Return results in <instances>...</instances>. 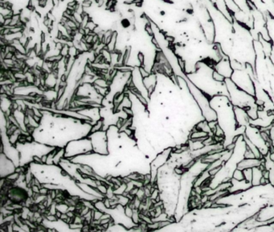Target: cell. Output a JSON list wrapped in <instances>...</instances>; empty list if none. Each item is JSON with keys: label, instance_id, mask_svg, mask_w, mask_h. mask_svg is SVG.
Masks as SVG:
<instances>
[{"label": "cell", "instance_id": "cell-10", "mask_svg": "<svg viewBox=\"0 0 274 232\" xmlns=\"http://www.w3.org/2000/svg\"><path fill=\"white\" fill-rule=\"evenodd\" d=\"M244 159H254V158H256V156L251 149L248 148L246 147V150L244 153Z\"/></svg>", "mask_w": 274, "mask_h": 232}, {"label": "cell", "instance_id": "cell-18", "mask_svg": "<svg viewBox=\"0 0 274 232\" xmlns=\"http://www.w3.org/2000/svg\"><path fill=\"white\" fill-rule=\"evenodd\" d=\"M97 189H99V191L101 192V194H106V193H107V190H108V187H106V185H99L97 186Z\"/></svg>", "mask_w": 274, "mask_h": 232}, {"label": "cell", "instance_id": "cell-2", "mask_svg": "<svg viewBox=\"0 0 274 232\" xmlns=\"http://www.w3.org/2000/svg\"><path fill=\"white\" fill-rule=\"evenodd\" d=\"M214 69L219 72L225 78H231L234 70L231 68L229 56H225L214 66Z\"/></svg>", "mask_w": 274, "mask_h": 232}, {"label": "cell", "instance_id": "cell-27", "mask_svg": "<svg viewBox=\"0 0 274 232\" xmlns=\"http://www.w3.org/2000/svg\"><path fill=\"white\" fill-rule=\"evenodd\" d=\"M111 218L110 215H109V214H108V213H106V212H104L103 215H101V217L100 218V220L106 219V218Z\"/></svg>", "mask_w": 274, "mask_h": 232}, {"label": "cell", "instance_id": "cell-30", "mask_svg": "<svg viewBox=\"0 0 274 232\" xmlns=\"http://www.w3.org/2000/svg\"><path fill=\"white\" fill-rule=\"evenodd\" d=\"M5 20H6V18L4 17L3 15H1V14H0V25L1 26L3 25V23H4V22H5Z\"/></svg>", "mask_w": 274, "mask_h": 232}, {"label": "cell", "instance_id": "cell-3", "mask_svg": "<svg viewBox=\"0 0 274 232\" xmlns=\"http://www.w3.org/2000/svg\"><path fill=\"white\" fill-rule=\"evenodd\" d=\"M8 198L12 200L14 203H20L23 201H26L29 197L28 190L19 188V187H10L7 193Z\"/></svg>", "mask_w": 274, "mask_h": 232}, {"label": "cell", "instance_id": "cell-19", "mask_svg": "<svg viewBox=\"0 0 274 232\" xmlns=\"http://www.w3.org/2000/svg\"><path fill=\"white\" fill-rule=\"evenodd\" d=\"M46 220H48L49 222H56L58 218L55 215H46Z\"/></svg>", "mask_w": 274, "mask_h": 232}, {"label": "cell", "instance_id": "cell-33", "mask_svg": "<svg viewBox=\"0 0 274 232\" xmlns=\"http://www.w3.org/2000/svg\"><path fill=\"white\" fill-rule=\"evenodd\" d=\"M33 119H35L36 123H38V124H39V123H40V120H41V117H40V116L35 115H35L33 116Z\"/></svg>", "mask_w": 274, "mask_h": 232}, {"label": "cell", "instance_id": "cell-24", "mask_svg": "<svg viewBox=\"0 0 274 232\" xmlns=\"http://www.w3.org/2000/svg\"><path fill=\"white\" fill-rule=\"evenodd\" d=\"M111 182H113V183L114 185H120V186H121V185H122V183H121V182H120V180H119L118 178V177H117V178H115V177H112V179H111Z\"/></svg>", "mask_w": 274, "mask_h": 232}, {"label": "cell", "instance_id": "cell-4", "mask_svg": "<svg viewBox=\"0 0 274 232\" xmlns=\"http://www.w3.org/2000/svg\"><path fill=\"white\" fill-rule=\"evenodd\" d=\"M261 164V159L254 158V159H243L238 162L237 164V168L241 170H244L246 169H252L255 167H258Z\"/></svg>", "mask_w": 274, "mask_h": 232}, {"label": "cell", "instance_id": "cell-13", "mask_svg": "<svg viewBox=\"0 0 274 232\" xmlns=\"http://www.w3.org/2000/svg\"><path fill=\"white\" fill-rule=\"evenodd\" d=\"M97 23H96L95 22L92 20V19H90V20L88 21V24H87V26H86V28H88V29L91 31V32H93V31L95 30V28H97Z\"/></svg>", "mask_w": 274, "mask_h": 232}, {"label": "cell", "instance_id": "cell-36", "mask_svg": "<svg viewBox=\"0 0 274 232\" xmlns=\"http://www.w3.org/2000/svg\"><path fill=\"white\" fill-rule=\"evenodd\" d=\"M71 198H72L73 201H75V202H76L79 201L78 199H80V197H78V196H71Z\"/></svg>", "mask_w": 274, "mask_h": 232}, {"label": "cell", "instance_id": "cell-26", "mask_svg": "<svg viewBox=\"0 0 274 232\" xmlns=\"http://www.w3.org/2000/svg\"><path fill=\"white\" fill-rule=\"evenodd\" d=\"M144 190H145V195L146 197H151V192L150 189H149L148 188L144 186Z\"/></svg>", "mask_w": 274, "mask_h": 232}, {"label": "cell", "instance_id": "cell-25", "mask_svg": "<svg viewBox=\"0 0 274 232\" xmlns=\"http://www.w3.org/2000/svg\"><path fill=\"white\" fill-rule=\"evenodd\" d=\"M138 189H139V188L134 186L133 188V189H131L130 191V194H132V195H133V196H136V195H137V194H138Z\"/></svg>", "mask_w": 274, "mask_h": 232}, {"label": "cell", "instance_id": "cell-14", "mask_svg": "<svg viewBox=\"0 0 274 232\" xmlns=\"http://www.w3.org/2000/svg\"><path fill=\"white\" fill-rule=\"evenodd\" d=\"M68 52H69V46L68 44H64L63 47V48L61 49V54L63 56V57H65V56H68Z\"/></svg>", "mask_w": 274, "mask_h": 232}, {"label": "cell", "instance_id": "cell-23", "mask_svg": "<svg viewBox=\"0 0 274 232\" xmlns=\"http://www.w3.org/2000/svg\"><path fill=\"white\" fill-rule=\"evenodd\" d=\"M32 159H33V160H34V162L36 163V164H43V161H42V159L40 158V157H38L37 156H34V157H32Z\"/></svg>", "mask_w": 274, "mask_h": 232}, {"label": "cell", "instance_id": "cell-38", "mask_svg": "<svg viewBox=\"0 0 274 232\" xmlns=\"http://www.w3.org/2000/svg\"><path fill=\"white\" fill-rule=\"evenodd\" d=\"M210 1H211V2H212V3H213L214 4H215V3H216V0H210Z\"/></svg>", "mask_w": 274, "mask_h": 232}, {"label": "cell", "instance_id": "cell-28", "mask_svg": "<svg viewBox=\"0 0 274 232\" xmlns=\"http://www.w3.org/2000/svg\"><path fill=\"white\" fill-rule=\"evenodd\" d=\"M31 189H32V190L34 193H39V194H40V188L38 186V185H32V187H31Z\"/></svg>", "mask_w": 274, "mask_h": 232}, {"label": "cell", "instance_id": "cell-7", "mask_svg": "<svg viewBox=\"0 0 274 232\" xmlns=\"http://www.w3.org/2000/svg\"><path fill=\"white\" fill-rule=\"evenodd\" d=\"M212 78L216 81L217 82H219V83H224V81H225V78H224V76L220 74L219 72H217L216 70H213V73H212Z\"/></svg>", "mask_w": 274, "mask_h": 232}, {"label": "cell", "instance_id": "cell-8", "mask_svg": "<svg viewBox=\"0 0 274 232\" xmlns=\"http://www.w3.org/2000/svg\"><path fill=\"white\" fill-rule=\"evenodd\" d=\"M244 171V180L249 183H251L252 181V169H246L243 170Z\"/></svg>", "mask_w": 274, "mask_h": 232}, {"label": "cell", "instance_id": "cell-34", "mask_svg": "<svg viewBox=\"0 0 274 232\" xmlns=\"http://www.w3.org/2000/svg\"><path fill=\"white\" fill-rule=\"evenodd\" d=\"M26 139H27V142H29V143H31L33 140V137L31 135H29V136H27L26 137Z\"/></svg>", "mask_w": 274, "mask_h": 232}, {"label": "cell", "instance_id": "cell-9", "mask_svg": "<svg viewBox=\"0 0 274 232\" xmlns=\"http://www.w3.org/2000/svg\"><path fill=\"white\" fill-rule=\"evenodd\" d=\"M103 122L101 121V120H100V121H97L95 125H93V126L92 127V129L90 130V132L91 133H94V132H97V131H101L102 128H103Z\"/></svg>", "mask_w": 274, "mask_h": 232}, {"label": "cell", "instance_id": "cell-31", "mask_svg": "<svg viewBox=\"0 0 274 232\" xmlns=\"http://www.w3.org/2000/svg\"><path fill=\"white\" fill-rule=\"evenodd\" d=\"M55 215L56 216V217H57L58 219H61V215H62V212H61V210H59V209H57V210H56V212H55Z\"/></svg>", "mask_w": 274, "mask_h": 232}, {"label": "cell", "instance_id": "cell-16", "mask_svg": "<svg viewBox=\"0 0 274 232\" xmlns=\"http://www.w3.org/2000/svg\"><path fill=\"white\" fill-rule=\"evenodd\" d=\"M138 60L140 66H144L145 65V56H144L143 53L139 52L138 53Z\"/></svg>", "mask_w": 274, "mask_h": 232}, {"label": "cell", "instance_id": "cell-5", "mask_svg": "<svg viewBox=\"0 0 274 232\" xmlns=\"http://www.w3.org/2000/svg\"><path fill=\"white\" fill-rule=\"evenodd\" d=\"M262 170L259 166L252 168V185L254 187L260 186V182L261 177H263Z\"/></svg>", "mask_w": 274, "mask_h": 232}, {"label": "cell", "instance_id": "cell-29", "mask_svg": "<svg viewBox=\"0 0 274 232\" xmlns=\"http://www.w3.org/2000/svg\"><path fill=\"white\" fill-rule=\"evenodd\" d=\"M68 218V215H67V213H62V215H61V219L63 221V222H65V220L67 219Z\"/></svg>", "mask_w": 274, "mask_h": 232}, {"label": "cell", "instance_id": "cell-11", "mask_svg": "<svg viewBox=\"0 0 274 232\" xmlns=\"http://www.w3.org/2000/svg\"><path fill=\"white\" fill-rule=\"evenodd\" d=\"M19 176H20V173H19L17 172H15L14 173L9 174V176H7V179L12 181V182H16L19 179Z\"/></svg>", "mask_w": 274, "mask_h": 232}, {"label": "cell", "instance_id": "cell-20", "mask_svg": "<svg viewBox=\"0 0 274 232\" xmlns=\"http://www.w3.org/2000/svg\"><path fill=\"white\" fill-rule=\"evenodd\" d=\"M104 205H105V207H106V209H110L111 207V203H110V198H109V197H106L105 199L103 200Z\"/></svg>", "mask_w": 274, "mask_h": 232}, {"label": "cell", "instance_id": "cell-35", "mask_svg": "<svg viewBox=\"0 0 274 232\" xmlns=\"http://www.w3.org/2000/svg\"><path fill=\"white\" fill-rule=\"evenodd\" d=\"M48 155H43V157H41V159H42V161H43V164H46L47 160H48Z\"/></svg>", "mask_w": 274, "mask_h": 232}, {"label": "cell", "instance_id": "cell-1", "mask_svg": "<svg viewBox=\"0 0 274 232\" xmlns=\"http://www.w3.org/2000/svg\"><path fill=\"white\" fill-rule=\"evenodd\" d=\"M231 79L239 88L251 95L255 96V84L253 79L244 70V69L241 70L234 71Z\"/></svg>", "mask_w": 274, "mask_h": 232}, {"label": "cell", "instance_id": "cell-17", "mask_svg": "<svg viewBox=\"0 0 274 232\" xmlns=\"http://www.w3.org/2000/svg\"><path fill=\"white\" fill-rule=\"evenodd\" d=\"M65 89L66 87H61L60 90H58L57 92V97H56V99H57L58 101H60L61 99V97L64 94V92H65Z\"/></svg>", "mask_w": 274, "mask_h": 232}, {"label": "cell", "instance_id": "cell-32", "mask_svg": "<svg viewBox=\"0 0 274 232\" xmlns=\"http://www.w3.org/2000/svg\"><path fill=\"white\" fill-rule=\"evenodd\" d=\"M124 133H126V135H127V136H131V135H132V130H131V129H130V128L126 129V130L124 131Z\"/></svg>", "mask_w": 274, "mask_h": 232}, {"label": "cell", "instance_id": "cell-12", "mask_svg": "<svg viewBox=\"0 0 274 232\" xmlns=\"http://www.w3.org/2000/svg\"><path fill=\"white\" fill-rule=\"evenodd\" d=\"M125 215H126L128 218H132V216H133V209H132L129 205L126 206V208H125Z\"/></svg>", "mask_w": 274, "mask_h": 232}, {"label": "cell", "instance_id": "cell-21", "mask_svg": "<svg viewBox=\"0 0 274 232\" xmlns=\"http://www.w3.org/2000/svg\"><path fill=\"white\" fill-rule=\"evenodd\" d=\"M123 111L126 114H127L128 116H130V117H133V111H132V110H131L130 107H123Z\"/></svg>", "mask_w": 274, "mask_h": 232}, {"label": "cell", "instance_id": "cell-15", "mask_svg": "<svg viewBox=\"0 0 274 232\" xmlns=\"http://www.w3.org/2000/svg\"><path fill=\"white\" fill-rule=\"evenodd\" d=\"M136 196L138 197L139 199L141 200V201H142V200H143L144 198H145V197H146V195H145V190H144V187H143V188H140V189H138V194H137V195H136Z\"/></svg>", "mask_w": 274, "mask_h": 232}, {"label": "cell", "instance_id": "cell-37", "mask_svg": "<svg viewBox=\"0 0 274 232\" xmlns=\"http://www.w3.org/2000/svg\"><path fill=\"white\" fill-rule=\"evenodd\" d=\"M269 157H270V159H271L272 160H273V161H274V151H273V152H270V153H269Z\"/></svg>", "mask_w": 274, "mask_h": 232}, {"label": "cell", "instance_id": "cell-22", "mask_svg": "<svg viewBox=\"0 0 274 232\" xmlns=\"http://www.w3.org/2000/svg\"><path fill=\"white\" fill-rule=\"evenodd\" d=\"M32 109H33V111H34V113H35V115L40 116V117H41V118L43 117V114H42L41 111H39V109H38L37 107H34V106H33Z\"/></svg>", "mask_w": 274, "mask_h": 232}, {"label": "cell", "instance_id": "cell-6", "mask_svg": "<svg viewBox=\"0 0 274 232\" xmlns=\"http://www.w3.org/2000/svg\"><path fill=\"white\" fill-rule=\"evenodd\" d=\"M232 178L237 181H244V171L241 169H235L234 171L232 172V175H231Z\"/></svg>", "mask_w": 274, "mask_h": 232}]
</instances>
